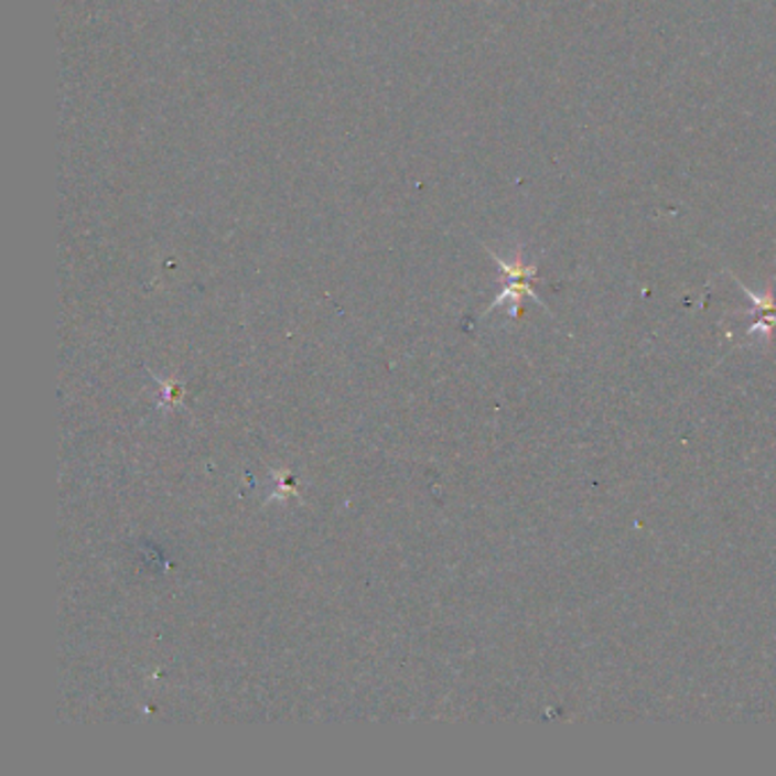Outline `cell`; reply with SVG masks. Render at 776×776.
Masks as SVG:
<instances>
[{"label":"cell","instance_id":"1","mask_svg":"<svg viewBox=\"0 0 776 776\" xmlns=\"http://www.w3.org/2000/svg\"><path fill=\"white\" fill-rule=\"evenodd\" d=\"M485 251L489 254V258L499 265L504 278H506V285L504 290L497 294V299H494L489 303V308L485 310V314H489L492 310H497L499 305H506L510 303V314L517 316V310H519V303L521 299H534L536 303H540L542 308H547V303L540 299V294L536 292L534 288V282L538 280V265H528L524 262V256L521 251H517V256L513 260H504L499 254H494L492 249H487L485 246Z\"/></svg>","mask_w":776,"mask_h":776},{"label":"cell","instance_id":"2","mask_svg":"<svg viewBox=\"0 0 776 776\" xmlns=\"http://www.w3.org/2000/svg\"><path fill=\"white\" fill-rule=\"evenodd\" d=\"M735 282L740 285V290H743L747 294V299L752 301V312H754V322L747 331V335H756V333H763V335H769L774 328H776V299L774 294H761V292H754L750 290L747 285H743L735 278Z\"/></svg>","mask_w":776,"mask_h":776}]
</instances>
